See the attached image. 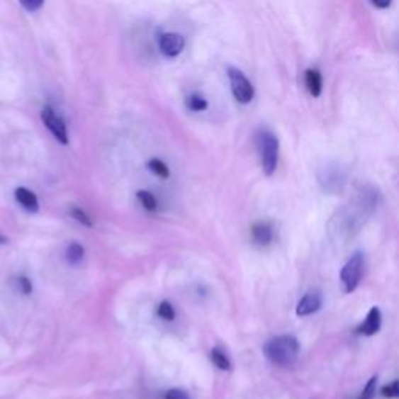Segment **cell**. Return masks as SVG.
Listing matches in <instances>:
<instances>
[{
  "mask_svg": "<svg viewBox=\"0 0 399 399\" xmlns=\"http://www.w3.org/2000/svg\"><path fill=\"white\" fill-rule=\"evenodd\" d=\"M264 354L273 365L281 366V369H288L298 359L300 343L293 335H279V337L265 343Z\"/></svg>",
  "mask_w": 399,
  "mask_h": 399,
  "instance_id": "1",
  "label": "cell"
},
{
  "mask_svg": "<svg viewBox=\"0 0 399 399\" xmlns=\"http://www.w3.org/2000/svg\"><path fill=\"white\" fill-rule=\"evenodd\" d=\"M257 148H259L262 170L267 176H271L276 172L279 161V140L267 128L257 131Z\"/></svg>",
  "mask_w": 399,
  "mask_h": 399,
  "instance_id": "2",
  "label": "cell"
},
{
  "mask_svg": "<svg viewBox=\"0 0 399 399\" xmlns=\"http://www.w3.org/2000/svg\"><path fill=\"white\" fill-rule=\"evenodd\" d=\"M364 265H365V257L361 252H356L349 257V261L343 265V269L340 271V281L343 291L347 293L354 292L359 283H361L364 275Z\"/></svg>",
  "mask_w": 399,
  "mask_h": 399,
  "instance_id": "3",
  "label": "cell"
},
{
  "mask_svg": "<svg viewBox=\"0 0 399 399\" xmlns=\"http://www.w3.org/2000/svg\"><path fill=\"white\" fill-rule=\"evenodd\" d=\"M228 80H230L232 96L239 101V103L247 105L254 99L253 84L240 69L230 66L228 67Z\"/></svg>",
  "mask_w": 399,
  "mask_h": 399,
  "instance_id": "4",
  "label": "cell"
},
{
  "mask_svg": "<svg viewBox=\"0 0 399 399\" xmlns=\"http://www.w3.org/2000/svg\"><path fill=\"white\" fill-rule=\"evenodd\" d=\"M318 181L323 189L330 193L340 192L347 184V170L339 164H327L320 170Z\"/></svg>",
  "mask_w": 399,
  "mask_h": 399,
  "instance_id": "5",
  "label": "cell"
},
{
  "mask_svg": "<svg viewBox=\"0 0 399 399\" xmlns=\"http://www.w3.org/2000/svg\"><path fill=\"white\" fill-rule=\"evenodd\" d=\"M41 119L47 127V130L52 133L55 139H57L60 144H62V145L69 144V133H67L66 122L62 120L61 117L57 113H55L50 106H45L43 109Z\"/></svg>",
  "mask_w": 399,
  "mask_h": 399,
  "instance_id": "6",
  "label": "cell"
},
{
  "mask_svg": "<svg viewBox=\"0 0 399 399\" xmlns=\"http://www.w3.org/2000/svg\"><path fill=\"white\" fill-rule=\"evenodd\" d=\"M323 306V295L318 291H310L300 300L298 306H296V315L298 317H308L315 314Z\"/></svg>",
  "mask_w": 399,
  "mask_h": 399,
  "instance_id": "7",
  "label": "cell"
},
{
  "mask_svg": "<svg viewBox=\"0 0 399 399\" xmlns=\"http://www.w3.org/2000/svg\"><path fill=\"white\" fill-rule=\"evenodd\" d=\"M186 41L178 33H166L159 38V50L169 58H175L184 50Z\"/></svg>",
  "mask_w": 399,
  "mask_h": 399,
  "instance_id": "8",
  "label": "cell"
},
{
  "mask_svg": "<svg viewBox=\"0 0 399 399\" xmlns=\"http://www.w3.org/2000/svg\"><path fill=\"white\" fill-rule=\"evenodd\" d=\"M304 86L309 96L318 99L323 92V75L317 67H309L304 70Z\"/></svg>",
  "mask_w": 399,
  "mask_h": 399,
  "instance_id": "9",
  "label": "cell"
},
{
  "mask_svg": "<svg viewBox=\"0 0 399 399\" xmlns=\"http://www.w3.org/2000/svg\"><path fill=\"white\" fill-rule=\"evenodd\" d=\"M382 326V314L378 308H371L369 314H366L365 322L357 327L359 334H364L366 337L378 334Z\"/></svg>",
  "mask_w": 399,
  "mask_h": 399,
  "instance_id": "10",
  "label": "cell"
},
{
  "mask_svg": "<svg viewBox=\"0 0 399 399\" xmlns=\"http://www.w3.org/2000/svg\"><path fill=\"white\" fill-rule=\"evenodd\" d=\"M273 226L269 222H257L252 226V239L254 244L265 247L273 242Z\"/></svg>",
  "mask_w": 399,
  "mask_h": 399,
  "instance_id": "11",
  "label": "cell"
},
{
  "mask_svg": "<svg viewBox=\"0 0 399 399\" xmlns=\"http://www.w3.org/2000/svg\"><path fill=\"white\" fill-rule=\"evenodd\" d=\"M14 197L16 201H18L23 209L28 210V213H38L39 210V200L36 193L27 189V187H18V189L14 191Z\"/></svg>",
  "mask_w": 399,
  "mask_h": 399,
  "instance_id": "12",
  "label": "cell"
},
{
  "mask_svg": "<svg viewBox=\"0 0 399 399\" xmlns=\"http://www.w3.org/2000/svg\"><path fill=\"white\" fill-rule=\"evenodd\" d=\"M83 257H84V247L82 244H78V242L69 244V247L66 248V261L70 265L80 264Z\"/></svg>",
  "mask_w": 399,
  "mask_h": 399,
  "instance_id": "13",
  "label": "cell"
},
{
  "mask_svg": "<svg viewBox=\"0 0 399 399\" xmlns=\"http://www.w3.org/2000/svg\"><path fill=\"white\" fill-rule=\"evenodd\" d=\"M210 361H213V364L217 366L218 370H223V371L231 370L230 359L222 349H218V348L210 349Z\"/></svg>",
  "mask_w": 399,
  "mask_h": 399,
  "instance_id": "14",
  "label": "cell"
},
{
  "mask_svg": "<svg viewBox=\"0 0 399 399\" xmlns=\"http://www.w3.org/2000/svg\"><path fill=\"white\" fill-rule=\"evenodd\" d=\"M147 167L150 169V172L153 175L159 176L162 179H167L170 176V169L167 167V164L158 159V158H153L147 162Z\"/></svg>",
  "mask_w": 399,
  "mask_h": 399,
  "instance_id": "15",
  "label": "cell"
},
{
  "mask_svg": "<svg viewBox=\"0 0 399 399\" xmlns=\"http://www.w3.org/2000/svg\"><path fill=\"white\" fill-rule=\"evenodd\" d=\"M186 106H187V109H191V111H195V113L206 111L208 100L198 96V94H193V96H189L186 99Z\"/></svg>",
  "mask_w": 399,
  "mask_h": 399,
  "instance_id": "16",
  "label": "cell"
},
{
  "mask_svg": "<svg viewBox=\"0 0 399 399\" xmlns=\"http://www.w3.org/2000/svg\"><path fill=\"white\" fill-rule=\"evenodd\" d=\"M136 197L140 201V205H142L147 210H150V213H153V210H156V208H158V201H156L154 195L152 192L137 191Z\"/></svg>",
  "mask_w": 399,
  "mask_h": 399,
  "instance_id": "17",
  "label": "cell"
},
{
  "mask_svg": "<svg viewBox=\"0 0 399 399\" xmlns=\"http://www.w3.org/2000/svg\"><path fill=\"white\" fill-rule=\"evenodd\" d=\"M158 317L162 318V320H166V322H174L175 317H176V312L169 301H162L158 306Z\"/></svg>",
  "mask_w": 399,
  "mask_h": 399,
  "instance_id": "18",
  "label": "cell"
},
{
  "mask_svg": "<svg viewBox=\"0 0 399 399\" xmlns=\"http://www.w3.org/2000/svg\"><path fill=\"white\" fill-rule=\"evenodd\" d=\"M70 215H72V218H75V220L78 223H82L83 226H88V228H92V226H94L92 218L88 214H86L82 208L74 206L72 209H70Z\"/></svg>",
  "mask_w": 399,
  "mask_h": 399,
  "instance_id": "19",
  "label": "cell"
},
{
  "mask_svg": "<svg viewBox=\"0 0 399 399\" xmlns=\"http://www.w3.org/2000/svg\"><path fill=\"white\" fill-rule=\"evenodd\" d=\"M376 386H378V378L374 376L369 382H366L365 388L362 390V393L359 395L357 399H373L374 393H376Z\"/></svg>",
  "mask_w": 399,
  "mask_h": 399,
  "instance_id": "20",
  "label": "cell"
},
{
  "mask_svg": "<svg viewBox=\"0 0 399 399\" xmlns=\"http://www.w3.org/2000/svg\"><path fill=\"white\" fill-rule=\"evenodd\" d=\"M381 393H382V396H384V398L398 399V398H399V379H398V381H393L392 384L382 387Z\"/></svg>",
  "mask_w": 399,
  "mask_h": 399,
  "instance_id": "21",
  "label": "cell"
},
{
  "mask_svg": "<svg viewBox=\"0 0 399 399\" xmlns=\"http://www.w3.org/2000/svg\"><path fill=\"white\" fill-rule=\"evenodd\" d=\"M21 5L26 8L27 11L30 13H33V11H38L39 8H41L44 5V0H19Z\"/></svg>",
  "mask_w": 399,
  "mask_h": 399,
  "instance_id": "22",
  "label": "cell"
},
{
  "mask_svg": "<svg viewBox=\"0 0 399 399\" xmlns=\"http://www.w3.org/2000/svg\"><path fill=\"white\" fill-rule=\"evenodd\" d=\"M164 399H191V396L181 388H170Z\"/></svg>",
  "mask_w": 399,
  "mask_h": 399,
  "instance_id": "23",
  "label": "cell"
},
{
  "mask_svg": "<svg viewBox=\"0 0 399 399\" xmlns=\"http://www.w3.org/2000/svg\"><path fill=\"white\" fill-rule=\"evenodd\" d=\"M18 284H19V288H21V292L23 295H30L31 292H33V284H31V281L27 276H21L18 279Z\"/></svg>",
  "mask_w": 399,
  "mask_h": 399,
  "instance_id": "24",
  "label": "cell"
},
{
  "mask_svg": "<svg viewBox=\"0 0 399 399\" xmlns=\"http://www.w3.org/2000/svg\"><path fill=\"white\" fill-rule=\"evenodd\" d=\"M393 0H371V4L378 8V10H387L392 5Z\"/></svg>",
  "mask_w": 399,
  "mask_h": 399,
  "instance_id": "25",
  "label": "cell"
},
{
  "mask_svg": "<svg viewBox=\"0 0 399 399\" xmlns=\"http://www.w3.org/2000/svg\"><path fill=\"white\" fill-rule=\"evenodd\" d=\"M8 244V237L4 236V234H0V245H5Z\"/></svg>",
  "mask_w": 399,
  "mask_h": 399,
  "instance_id": "26",
  "label": "cell"
}]
</instances>
